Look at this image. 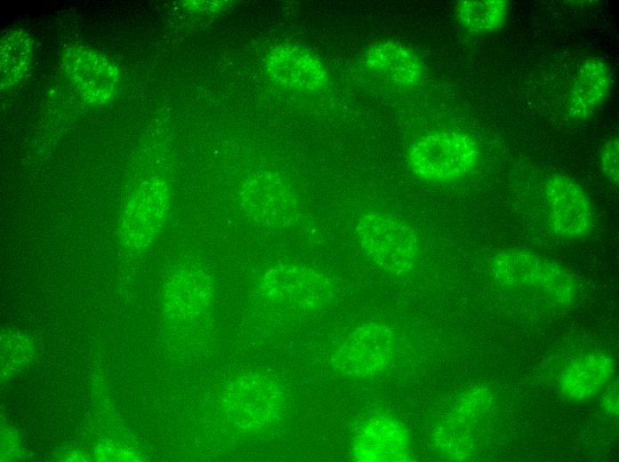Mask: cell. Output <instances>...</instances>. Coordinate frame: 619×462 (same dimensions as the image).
Segmentation results:
<instances>
[{"label":"cell","instance_id":"cell-1","mask_svg":"<svg viewBox=\"0 0 619 462\" xmlns=\"http://www.w3.org/2000/svg\"><path fill=\"white\" fill-rule=\"evenodd\" d=\"M285 402V393L275 378L263 373L248 372L226 385L219 399V410L234 428L256 432L277 423Z\"/></svg>","mask_w":619,"mask_h":462},{"label":"cell","instance_id":"cell-2","mask_svg":"<svg viewBox=\"0 0 619 462\" xmlns=\"http://www.w3.org/2000/svg\"><path fill=\"white\" fill-rule=\"evenodd\" d=\"M496 282L508 288L542 292L559 306L571 305L577 295V280L567 268L522 249H506L491 260Z\"/></svg>","mask_w":619,"mask_h":462},{"label":"cell","instance_id":"cell-3","mask_svg":"<svg viewBox=\"0 0 619 462\" xmlns=\"http://www.w3.org/2000/svg\"><path fill=\"white\" fill-rule=\"evenodd\" d=\"M477 142L462 132L443 131L425 134L410 146L408 165L419 178L452 182L469 174L479 159Z\"/></svg>","mask_w":619,"mask_h":462},{"label":"cell","instance_id":"cell-4","mask_svg":"<svg viewBox=\"0 0 619 462\" xmlns=\"http://www.w3.org/2000/svg\"><path fill=\"white\" fill-rule=\"evenodd\" d=\"M266 301L298 313H314L333 300L331 280L320 271L299 264L283 263L266 269L256 284Z\"/></svg>","mask_w":619,"mask_h":462},{"label":"cell","instance_id":"cell-5","mask_svg":"<svg viewBox=\"0 0 619 462\" xmlns=\"http://www.w3.org/2000/svg\"><path fill=\"white\" fill-rule=\"evenodd\" d=\"M356 234L366 256L384 271L405 275L414 268L418 239L403 220L385 212H367L357 220Z\"/></svg>","mask_w":619,"mask_h":462},{"label":"cell","instance_id":"cell-6","mask_svg":"<svg viewBox=\"0 0 619 462\" xmlns=\"http://www.w3.org/2000/svg\"><path fill=\"white\" fill-rule=\"evenodd\" d=\"M239 203L245 215L263 227L285 229L300 219V206L293 191L274 171L250 174L241 185Z\"/></svg>","mask_w":619,"mask_h":462},{"label":"cell","instance_id":"cell-7","mask_svg":"<svg viewBox=\"0 0 619 462\" xmlns=\"http://www.w3.org/2000/svg\"><path fill=\"white\" fill-rule=\"evenodd\" d=\"M492 403V394L486 386H475L461 394L434 430L433 442L438 452L451 460L469 458L476 446L477 429Z\"/></svg>","mask_w":619,"mask_h":462},{"label":"cell","instance_id":"cell-8","mask_svg":"<svg viewBox=\"0 0 619 462\" xmlns=\"http://www.w3.org/2000/svg\"><path fill=\"white\" fill-rule=\"evenodd\" d=\"M395 338L390 327L366 323L356 328L331 358L339 373L354 378L372 377L383 371L394 354Z\"/></svg>","mask_w":619,"mask_h":462},{"label":"cell","instance_id":"cell-9","mask_svg":"<svg viewBox=\"0 0 619 462\" xmlns=\"http://www.w3.org/2000/svg\"><path fill=\"white\" fill-rule=\"evenodd\" d=\"M170 210V191L159 178L144 181L121 217L119 235L127 249L141 251L149 247L162 231Z\"/></svg>","mask_w":619,"mask_h":462},{"label":"cell","instance_id":"cell-10","mask_svg":"<svg viewBox=\"0 0 619 462\" xmlns=\"http://www.w3.org/2000/svg\"><path fill=\"white\" fill-rule=\"evenodd\" d=\"M544 192L550 227L557 236L578 240L589 234L593 224L592 206L577 181L564 174H554L546 180Z\"/></svg>","mask_w":619,"mask_h":462},{"label":"cell","instance_id":"cell-11","mask_svg":"<svg viewBox=\"0 0 619 462\" xmlns=\"http://www.w3.org/2000/svg\"><path fill=\"white\" fill-rule=\"evenodd\" d=\"M215 298L212 277L203 269L184 267L165 282L163 292L165 315L177 323H192L208 316Z\"/></svg>","mask_w":619,"mask_h":462},{"label":"cell","instance_id":"cell-12","mask_svg":"<svg viewBox=\"0 0 619 462\" xmlns=\"http://www.w3.org/2000/svg\"><path fill=\"white\" fill-rule=\"evenodd\" d=\"M62 63L70 83L87 102L102 105L115 96L119 74L109 57L86 46L73 45L64 51Z\"/></svg>","mask_w":619,"mask_h":462},{"label":"cell","instance_id":"cell-13","mask_svg":"<svg viewBox=\"0 0 619 462\" xmlns=\"http://www.w3.org/2000/svg\"><path fill=\"white\" fill-rule=\"evenodd\" d=\"M352 457L358 462H407L412 444L406 427L398 419L377 413L358 428L352 442Z\"/></svg>","mask_w":619,"mask_h":462},{"label":"cell","instance_id":"cell-14","mask_svg":"<svg viewBox=\"0 0 619 462\" xmlns=\"http://www.w3.org/2000/svg\"><path fill=\"white\" fill-rule=\"evenodd\" d=\"M269 76L277 84L300 91H316L326 85L328 75L323 63L307 50L280 44L267 55Z\"/></svg>","mask_w":619,"mask_h":462},{"label":"cell","instance_id":"cell-15","mask_svg":"<svg viewBox=\"0 0 619 462\" xmlns=\"http://www.w3.org/2000/svg\"><path fill=\"white\" fill-rule=\"evenodd\" d=\"M613 83L609 66L599 57L583 60L568 92L567 112L573 121H584L607 100Z\"/></svg>","mask_w":619,"mask_h":462},{"label":"cell","instance_id":"cell-16","mask_svg":"<svg viewBox=\"0 0 619 462\" xmlns=\"http://www.w3.org/2000/svg\"><path fill=\"white\" fill-rule=\"evenodd\" d=\"M615 370L614 359L607 354L591 352L581 355L562 371L559 389L575 402L589 400L598 394L609 382Z\"/></svg>","mask_w":619,"mask_h":462},{"label":"cell","instance_id":"cell-17","mask_svg":"<svg viewBox=\"0 0 619 462\" xmlns=\"http://www.w3.org/2000/svg\"><path fill=\"white\" fill-rule=\"evenodd\" d=\"M365 62L370 70L400 86H413L423 76L421 59L410 48L394 41L372 44L366 51Z\"/></svg>","mask_w":619,"mask_h":462},{"label":"cell","instance_id":"cell-18","mask_svg":"<svg viewBox=\"0 0 619 462\" xmlns=\"http://www.w3.org/2000/svg\"><path fill=\"white\" fill-rule=\"evenodd\" d=\"M510 12L506 0H462L455 7L461 26L475 35H487L500 30Z\"/></svg>","mask_w":619,"mask_h":462},{"label":"cell","instance_id":"cell-19","mask_svg":"<svg viewBox=\"0 0 619 462\" xmlns=\"http://www.w3.org/2000/svg\"><path fill=\"white\" fill-rule=\"evenodd\" d=\"M33 54V41L21 29L5 33L0 42V84L2 89L17 84L26 74Z\"/></svg>","mask_w":619,"mask_h":462},{"label":"cell","instance_id":"cell-20","mask_svg":"<svg viewBox=\"0 0 619 462\" xmlns=\"http://www.w3.org/2000/svg\"><path fill=\"white\" fill-rule=\"evenodd\" d=\"M600 171L614 187L619 183V140L614 136L602 146L599 157Z\"/></svg>","mask_w":619,"mask_h":462},{"label":"cell","instance_id":"cell-21","mask_svg":"<svg viewBox=\"0 0 619 462\" xmlns=\"http://www.w3.org/2000/svg\"><path fill=\"white\" fill-rule=\"evenodd\" d=\"M604 410L613 418L618 416V390L615 386L610 388L602 400Z\"/></svg>","mask_w":619,"mask_h":462}]
</instances>
